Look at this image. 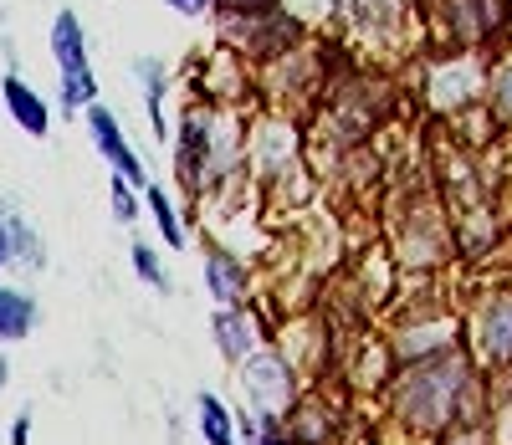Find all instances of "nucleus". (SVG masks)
<instances>
[{
    "instance_id": "nucleus-1",
    "label": "nucleus",
    "mask_w": 512,
    "mask_h": 445,
    "mask_svg": "<svg viewBox=\"0 0 512 445\" xmlns=\"http://www.w3.org/2000/svg\"><path fill=\"white\" fill-rule=\"evenodd\" d=\"M477 359L461 348L431 353V359H415V364H395L390 379V415L410 430V435H451L461 420L477 415Z\"/></svg>"
},
{
    "instance_id": "nucleus-2",
    "label": "nucleus",
    "mask_w": 512,
    "mask_h": 445,
    "mask_svg": "<svg viewBox=\"0 0 512 445\" xmlns=\"http://www.w3.org/2000/svg\"><path fill=\"white\" fill-rule=\"evenodd\" d=\"M236 384H241V399L246 410L262 415V440H282L287 435V415L297 405V369L287 353L277 348H256L236 364Z\"/></svg>"
},
{
    "instance_id": "nucleus-3",
    "label": "nucleus",
    "mask_w": 512,
    "mask_h": 445,
    "mask_svg": "<svg viewBox=\"0 0 512 445\" xmlns=\"http://www.w3.org/2000/svg\"><path fill=\"white\" fill-rule=\"evenodd\" d=\"M175 164H180V180L205 195L216 180H226L231 169H241V154H226L221 149V113L216 108H190L180 118V133H175Z\"/></svg>"
},
{
    "instance_id": "nucleus-4",
    "label": "nucleus",
    "mask_w": 512,
    "mask_h": 445,
    "mask_svg": "<svg viewBox=\"0 0 512 445\" xmlns=\"http://www.w3.org/2000/svg\"><path fill=\"white\" fill-rule=\"evenodd\" d=\"M461 338H466V353L477 359V369L507 374L512 369V292L507 287L482 292L477 307L461 323Z\"/></svg>"
},
{
    "instance_id": "nucleus-5",
    "label": "nucleus",
    "mask_w": 512,
    "mask_h": 445,
    "mask_svg": "<svg viewBox=\"0 0 512 445\" xmlns=\"http://www.w3.org/2000/svg\"><path fill=\"white\" fill-rule=\"evenodd\" d=\"M487 62L477 57V47H461L456 57L436 62L431 77H425V103L436 113H466V108H482L487 103Z\"/></svg>"
},
{
    "instance_id": "nucleus-6",
    "label": "nucleus",
    "mask_w": 512,
    "mask_h": 445,
    "mask_svg": "<svg viewBox=\"0 0 512 445\" xmlns=\"http://www.w3.org/2000/svg\"><path fill=\"white\" fill-rule=\"evenodd\" d=\"M221 36L236 57H256V62H277L282 52L297 47V16H287V6L277 11H256V16H221Z\"/></svg>"
},
{
    "instance_id": "nucleus-7",
    "label": "nucleus",
    "mask_w": 512,
    "mask_h": 445,
    "mask_svg": "<svg viewBox=\"0 0 512 445\" xmlns=\"http://www.w3.org/2000/svg\"><path fill=\"white\" fill-rule=\"evenodd\" d=\"M461 348V318L456 313H410L395 333H390V359L395 364H415L431 353Z\"/></svg>"
},
{
    "instance_id": "nucleus-8",
    "label": "nucleus",
    "mask_w": 512,
    "mask_h": 445,
    "mask_svg": "<svg viewBox=\"0 0 512 445\" xmlns=\"http://www.w3.org/2000/svg\"><path fill=\"white\" fill-rule=\"evenodd\" d=\"M82 123H88V139H93V149L108 159V169L123 174L128 185H139V190H144V185H149V169H144L139 149L128 144V133H123L118 113L103 108V103H88V108H82Z\"/></svg>"
},
{
    "instance_id": "nucleus-9",
    "label": "nucleus",
    "mask_w": 512,
    "mask_h": 445,
    "mask_svg": "<svg viewBox=\"0 0 512 445\" xmlns=\"http://www.w3.org/2000/svg\"><path fill=\"white\" fill-rule=\"evenodd\" d=\"M210 338H216V353L236 369L246 353H256L267 338H262V318L251 313L246 302H231V307H216V318H210Z\"/></svg>"
},
{
    "instance_id": "nucleus-10",
    "label": "nucleus",
    "mask_w": 512,
    "mask_h": 445,
    "mask_svg": "<svg viewBox=\"0 0 512 445\" xmlns=\"http://www.w3.org/2000/svg\"><path fill=\"white\" fill-rule=\"evenodd\" d=\"M251 164L267 174V180H282V174L297 169V128L287 118H267L251 133Z\"/></svg>"
},
{
    "instance_id": "nucleus-11",
    "label": "nucleus",
    "mask_w": 512,
    "mask_h": 445,
    "mask_svg": "<svg viewBox=\"0 0 512 445\" xmlns=\"http://www.w3.org/2000/svg\"><path fill=\"white\" fill-rule=\"evenodd\" d=\"M0 103H6L11 123L26 133V139H47V133H52V103L41 98L21 72H6V77H0Z\"/></svg>"
},
{
    "instance_id": "nucleus-12",
    "label": "nucleus",
    "mask_w": 512,
    "mask_h": 445,
    "mask_svg": "<svg viewBox=\"0 0 512 445\" xmlns=\"http://www.w3.org/2000/svg\"><path fill=\"white\" fill-rule=\"evenodd\" d=\"M205 297L216 307H231V302H251V272L246 261L226 246H210L205 251Z\"/></svg>"
},
{
    "instance_id": "nucleus-13",
    "label": "nucleus",
    "mask_w": 512,
    "mask_h": 445,
    "mask_svg": "<svg viewBox=\"0 0 512 445\" xmlns=\"http://www.w3.org/2000/svg\"><path fill=\"white\" fill-rule=\"evenodd\" d=\"M11 266L41 272V266H47V251H41V236L31 231L26 215L0 210V272H11Z\"/></svg>"
},
{
    "instance_id": "nucleus-14",
    "label": "nucleus",
    "mask_w": 512,
    "mask_h": 445,
    "mask_svg": "<svg viewBox=\"0 0 512 445\" xmlns=\"http://www.w3.org/2000/svg\"><path fill=\"white\" fill-rule=\"evenodd\" d=\"M338 6H344L354 36L364 41H390L405 26V0H338Z\"/></svg>"
},
{
    "instance_id": "nucleus-15",
    "label": "nucleus",
    "mask_w": 512,
    "mask_h": 445,
    "mask_svg": "<svg viewBox=\"0 0 512 445\" xmlns=\"http://www.w3.org/2000/svg\"><path fill=\"white\" fill-rule=\"evenodd\" d=\"M47 47H52V62H57V77L62 72H88V26H82L77 11H57L52 16V31H47Z\"/></svg>"
},
{
    "instance_id": "nucleus-16",
    "label": "nucleus",
    "mask_w": 512,
    "mask_h": 445,
    "mask_svg": "<svg viewBox=\"0 0 512 445\" xmlns=\"http://www.w3.org/2000/svg\"><path fill=\"white\" fill-rule=\"evenodd\" d=\"M134 77L144 87V113H149V133L154 144H175V128H169V113H164V98H169V67L159 57H139L134 62Z\"/></svg>"
},
{
    "instance_id": "nucleus-17",
    "label": "nucleus",
    "mask_w": 512,
    "mask_h": 445,
    "mask_svg": "<svg viewBox=\"0 0 512 445\" xmlns=\"http://www.w3.org/2000/svg\"><path fill=\"white\" fill-rule=\"evenodd\" d=\"M41 323V307L26 287H11V282H0V348L6 343H26Z\"/></svg>"
},
{
    "instance_id": "nucleus-18",
    "label": "nucleus",
    "mask_w": 512,
    "mask_h": 445,
    "mask_svg": "<svg viewBox=\"0 0 512 445\" xmlns=\"http://www.w3.org/2000/svg\"><path fill=\"white\" fill-rule=\"evenodd\" d=\"M195 435L205 445H231L236 440V410L226 405L216 389H200L195 394Z\"/></svg>"
},
{
    "instance_id": "nucleus-19",
    "label": "nucleus",
    "mask_w": 512,
    "mask_h": 445,
    "mask_svg": "<svg viewBox=\"0 0 512 445\" xmlns=\"http://www.w3.org/2000/svg\"><path fill=\"white\" fill-rule=\"evenodd\" d=\"M144 210L154 215V231L164 236V246H169V251H180V246L190 241L185 220H180V205L169 200V190H164V185H154V180L144 185Z\"/></svg>"
},
{
    "instance_id": "nucleus-20",
    "label": "nucleus",
    "mask_w": 512,
    "mask_h": 445,
    "mask_svg": "<svg viewBox=\"0 0 512 445\" xmlns=\"http://www.w3.org/2000/svg\"><path fill=\"white\" fill-rule=\"evenodd\" d=\"M482 113L497 123V128H512V52H502L487 72V103Z\"/></svg>"
},
{
    "instance_id": "nucleus-21",
    "label": "nucleus",
    "mask_w": 512,
    "mask_h": 445,
    "mask_svg": "<svg viewBox=\"0 0 512 445\" xmlns=\"http://www.w3.org/2000/svg\"><path fill=\"white\" fill-rule=\"evenodd\" d=\"M128 261H134V277H139L144 287H154V292H175V277L164 272V261H159V251H154L149 241H134V246H128Z\"/></svg>"
},
{
    "instance_id": "nucleus-22",
    "label": "nucleus",
    "mask_w": 512,
    "mask_h": 445,
    "mask_svg": "<svg viewBox=\"0 0 512 445\" xmlns=\"http://www.w3.org/2000/svg\"><path fill=\"white\" fill-rule=\"evenodd\" d=\"M57 98H62L67 113H82L88 103H98V77H93V67H88V72H62Z\"/></svg>"
},
{
    "instance_id": "nucleus-23",
    "label": "nucleus",
    "mask_w": 512,
    "mask_h": 445,
    "mask_svg": "<svg viewBox=\"0 0 512 445\" xmlns=\"http://www.w3.org/2000/svg\"><path fill=\"white\" fill-rule=\"evenodd\" d=\"M108 200H113V220H118V226H134V220L144 215V210H139V205H144V190H139V185H128L123 174H113Z\"/></svg>"
},
{
    "instance_id": "nucleus-24",
    "label": "nucleus",
    "mask_w": 512,
    "mask_h": 445,
    "mask_svg": "<svg viewBox=\"0 0 512 445\" xmlns=\"http://www.w3.org/2000/svg\"><path fill=\"white\" fill-rule=\"evenodd\" d=\"M282 0H221L216 16H256V11H277Z\"/></svg>"
},
{
    "instance_id": "nucleus-25",
    "label": "nucleus",
    "mask_w": 512,
    "mask_h": 445,
    "mask_svg": "<svg viewBox=\"0 0 512 445\" xmlns=\"http://www.w3.org/2000/svg\"><path fill=\"white\" fill-rule=\"evenodd\" d=\"M164 6L175 11V16H185V21H200V16H216L221 0H164Z\"/></svg>"
},
{
    "instance_id": "nucleus-26",
    "label": "nucleus",
    "mask_w": 512,
    "mask_h": 445,
    "mask_svg": "<svg viewBox=\"0 0 512 445\" xmlns=\"http://www.w3.org/2000/svg\"><path fill=\"white\" fill-rule=\"evenodd\" d=\"M11 440H16V445H26V440H31V410H21V415H16V425H11Z\"/></svg>"
},
{
    "instance_id": "nucleus-27",
    "label": "nucleus",
    "mask_w": 512,
    "mask_h": 445,
    "mask_svg": "<svg viewBox=\"0 0 512 445\" xmlns=\"http://www.w3.org/2000/svg\"><path fill=\"white\" fill-rule=\"evenodd\" d=\"M6 384H11V359L0 353V394H6Z\"/></svg>"
},
{
    "instance_id": "nucleus-28",
    "label": "nucleus",
    "mask_w": 512,
    "mask_h": 445,
    "mask_svg": "<svg viewBox=\"0 0 512 445\" xmlns=\"http://www.w3.org/2000/svg\"><path fill=\"white\" fill-rule=\"evenodd\" d=\"M507 399H512V379H507Z\"/></svg>"
}]
</instances>
